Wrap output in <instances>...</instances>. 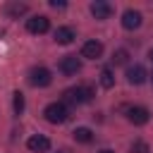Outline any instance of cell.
I'll use <instances>...</instances> for the list:
<instances>
[{
	"label": "cell",
	"mask_w": 153,
	"mask_h": 153,
	"mask_svg": "<svg viewBox=\"0 0 153 153\" xmlns=\"http://www.w3.org/2000/svg\"><path fill=\"white\" fill-rule=\"evenodd\" d=\"M65 98L74 105H81V103H88L93 98V88L91 86H74V88H67L65 91Z\"/></svg>",
	"instance_id": "cell-1"
},
{
	"label": "cell",
	"mask_w": 153,
	"mask_h": 153,
	"mask_svg": "<svg viewBox=\"0 0 153 153\" xmlns=\"http://www.w3.org/2000/svg\"><path fill=\"white\" fill-rule=\"evenodd\" d=\"M43 115H45V120H48L50 124H62V122L69 117V110H67L65 103H50Z\"/></svg>",
	"instance_id": "cell-2"
},
{
	"label": "cell",
	"mask_w": 153,
	"mask_h": 153,
	"mask_svg": "<svg viewBox=\"0 0 153 153\" xmlns=\"http://www.w3.org/2000/svg\"><path fill=\"white\" fill-rule=\"evenodd\" d=\"M26 29H29V33H45L50 29V22L43 14H36V17L26 19Z\"/></svg>",
	"instance_id": "cell-3"
},
{
	"label": "cell",
	"mask_w": 153,
	"mask_h": 153,
	"mask_svg": "<svg viewBox=\"0 0 153 153\" xmlns=\"http://www.w3.org/2000/svg\"><path fill=\"white\" fill-rule=\"evenodd\" d=\"M29 81H31L33 86H48V84L53 81V76H50V72H48L45 67H33V69L29 72Z\"/></svg>",
	"instance_id": "cell-4"
},
{
	"label": "cell",
	"mask_w": 153,
	"mask_h": 153,
	"mask_svg": "<svg viewBox=\"0 0 153 153\" xmlns=\"http://www.w3.org/2000/svg\"><path fill=\"white\" fill-rule=\"evenodd\" d=\"M127 120H129L131 124H146V122L151 120V115H148L146 108H141V105H131V108H127Z\"/></svg>",
	"instance_id": "cell-5"
},
{
	"label": "cell",
	"mask_w": 153,
	"mask_h": 153,
	"mask_svg": "<svg viewBox=\"0 0 153 153\" xmlns=\"http://www.w3.org/2000/svg\"><path fill=\"white\" fill-rule=\"evenodd\" d=\"M103 55V43L100 41H86L84 45H81V57H86V60H98Z\"/></svg>",
	"instance_id": "cell-6"
},
{
	"label": "cell",
	"mask_w": 153,
	"mask_h": 153,
	"mask_svg": "<svg viewBox=\"0 0 153 153\" xmlns=\"http://www.w3.org/2000/svg\"><path fill=\"white\" fill-rule=\"evenodd\" d=\"M122 26H124L127 31L139 29V26H141V12H139V10H124V14H122Z\"/></svg>",
	"instance_id": "cell-7"
},
{
	"label": "cell",
	"mask_w": 153,
	"mask_h": 153,
	"mask_svg": "<svg viewBox=\"0 0 153 153\" xmlns=\"http://www.w3.org/2000/svg\"><path fill=\"white\" fill-rule=\"evenodd\" d=\"M91 14L96 19H108L112 14V5L105 2V0H96V2H91Z\"/></svg>",
	"instance_id": "cell-8"
},
{
	"label": "cell",
	"mask_w": 153,
	"mask_h": 153,
	"mask_svg": "<svg viewBox=\"0 0 153 153\" xmlns=\"http://www.w3.org/2000/svg\"><path fill=\"white\" fill-rule=\"evenodd\" d=\"M60 69H62L65 74H76V72L81 69V60H79L76 55H65V57L60 60Z\"/></svg>",
	"instance_id": "cell-9"
},
{
	"label": "cell",
	"mask_w": 153,
	"mask_h": 153,
	"mask_svg": "<svg viewBox=\"0 0 153 153\" xmlns=\"http://www.w3.org/2000/svg\"><path fill=\"white\" fill-rule=\"evenodd\" d=\"M127 81L129 84H143L146 81V69H143V65H131V67H127Z\"/></svg>",
	"instance_id": "cell-10"
},
{
	"label": "cell",
	"mask_w": 153,
	"mask_h": 153,
	"mask_svg": "<svg viewBox=\"0 0 153 153\" xmlns=\"http://www.w3.org/2000/svg\"><path fill=\"white\" fill-rule=\"evenodd\" d=\"M26 146H29V151H33V153H45V151L50 148V141H48L45 136L36 134V136H31V139L26 141Z\"/></svg>",
	"instance_id": "cell-11"
},
{
	"label": "cell",
	"mask_w": 153,
	"mask_h": 153,
	"mask_svg": "<svg viewBox=\"0 0 153 153\" xmlns=\"http://www.w3.org/2000/svg\"><path fill=\"white\" fill-rule=\"evenodd\" d=\"M55 41H57L60 45L72 43V41H74V29H69V26H57V29H55Z\"/></svg>",
	"instance_id": "cell-12"
},
{
	"label": "cell",
	"mask_w": 153,
	"mask_h": 153,
	"mask_svg": "<svg viewBox=\"0 0 153 153\" xmlns=\"http://www.w3.org/2000/svg\"><path fill=\"white\" fill-rule=\"evenodd\" d=\"M72 134H74V139H76L79 143H88V141L93 139V131H91L88 127H76Z\"/></svg>",
	"instance_id": "cell-13"
},
{
	"label": "cell",
	"mask_w": 153,
	"mask_h": 153,
	"mask_svg": "<svg viewBox=\"0 0 153 153\" xmlns=\"http://www.w3.org/2000/svg\"><path fill=\"white\" fill-rule=\"evenodd\" d=\"M5 12H7V17L17 19L19 14H24V12H26V5H24V2H10V5L5 7Z\"/></svg>",
	"instance_id": "cell-14"
},
{
	"label": "cell",
	"mask_w": 153,
	"mask_h": 153,
	"mask_svg": "<svg viewBox=\"0 0 153 153\" xmlns=\"http://www.w3.org/2000/svg\"><path fill=\"white\" fill-rule=\"evenodd\" d=\"M100 86H103V88H112V86H115V76H112V69H110V67H105V69L100 72Z\"/></svg>",
	"instance_id": "cell-15"
},
{
	"label": "cell",
	"mask_w": 153,
	"mask_h": 153,
	"mask_svg": "<svg viewBox=\"0 0 153 153\" xmlns=\"http://www.w3.org/2000/svg\"><path fill=\"white\" fill-rule=\"evenodd\" d=\"M12 105H14V112L17 115L24 112V96H22V91H14V103Z\"/></svg>",
	"instance_id": "cell-16"
},
{
	"label": "cell",
	"mask_w": 153,
	"mask_h": 153,
	"mask_svg": "<svg viewBox=\"0 0 153 153\" xmlns=\"http://www.w3.org/2000/svg\"><path fill=\"white\" fill-rule=\"evenodd\" d=\"M129 153H151V148H148L146 141H134L131 148H129Z\"/></svg>",
	"instance_id": "cell-17"
},
{
	"label": "cell",
	"mask_w": 153,
	"mask_h": 153,
	"mask_svg": "<svg viewBox=\"0 0 153 153\" xmlns=\"http://www.w3.org/2000/svg\"><path fill=\"white\" fill-rule=\"evenodd\" d=\"M127 57H129V55H127V50H117V53L112 55V62H115V65H124V62H127Z\"/></svg>",
	"instance_id": "cell-18"
},
{
	"label": "cell",
	"mask_w": 153,
	"mask_h": 153,
	"mask_svg": "<svg viewBox=\"0 0 153 153\" xmlns=\"http://www.w3.org/2000/svg\"><path fill=\"white\" fill-rule=\"evenodd\" d=\"M50 7H55V10L60 7V10H62V7H65V2H62V0H50Z\"/></svg>",
	"instance_id": "cell-19"
},
{
	"label": "cell",
	"mask_w": 153,
	"mask_h": 153,
	"mask_svg": "<svg viewBox=\"0 0 153 153\" xmlns=\"http://www.w3.org/2000/svg\"><path fill=\"white\" fill-rule=\"evenodd\" d=\"M148 60H151V62H153V48H151V50H148Z\"/></svg>",
	"instance_id": "cell-20"
},
{
	"label": "cell",
	"mask_w": 153,
	"mask_h": 153,
	"mask_svg": "<svg viewBox=\"0 0 153 153\" xmlns=\"http://www.w3.org/2000/svg\"><path fill=\"white\" fill-rule=\"evenodd\" d=\"M98 153H115V151H110V148H103V151H98Z\"/></svg>",
	"instance_id": "cell-21"
}]
</instances>
